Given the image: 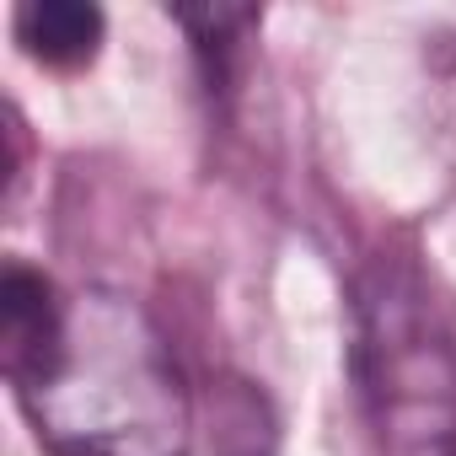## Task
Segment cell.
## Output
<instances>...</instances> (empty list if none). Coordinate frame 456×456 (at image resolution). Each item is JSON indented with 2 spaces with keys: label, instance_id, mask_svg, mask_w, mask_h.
Listing matches in <instances>:
<instances>
[{
  "label": "cell",
  "instance_id": "1",
  "mask_svg": "<svg viewBox=\"0 0 456 456\" xmlns=\"http://www.w3.org/2000/svg\"><path fill=\"white\" fill-rule=\"evenodd\" d=\"M49 456H183L188 392L156 317L124 290H81L49 365L17 387Z\"/></svg>",
  "mask_w": 456,
  "mask_h": 456
},
{
  "label": "cell",
  "instance_id": "2",
  "mask_svg": "<svg viewBox=\"0 0 456 456\" xmlns=\"http://www.w3.org/2000/svg\"><path fill=\"white\" fill-rule=\"evenodd\" d=\"M354 381L387 456H456V290L419 253L354 274Z\"/></svg>",
  "mask_w": 456,
  "mask_h": 456
},
{
  "label": "cell",
  "instance_id": "3",
  "mask_svg": "<svg viewBox=\"0 0 456 456\" xmlns=\"http://www.w3.org/2000/svg\"><path fill=\"white\" fill-rule=\"evenodd\" d=\"M65 312L70 301L54 290L49 274L6 264V280H0V365H6L12 387L33 381L49 365L54 344L65 338Z\"/></svg>",
  "mask_w": 456,
  "mask_h": 456
},
{
  "label": "cell",
  "instance_id": "4",
  "mask_svg": "<svg viewBox=\"0 0 456 456\" xmlns=\"http://www.w3.org/2000/svg\"><path fill=\"white\" fill-rule=\"evenodd\" d=\"M17 44L49 70H81L102 49V12L81 0H33L17 12Z\"/></svg>",
  "mask_w": 456,
  "mask_h": 456
}]
</instances>
